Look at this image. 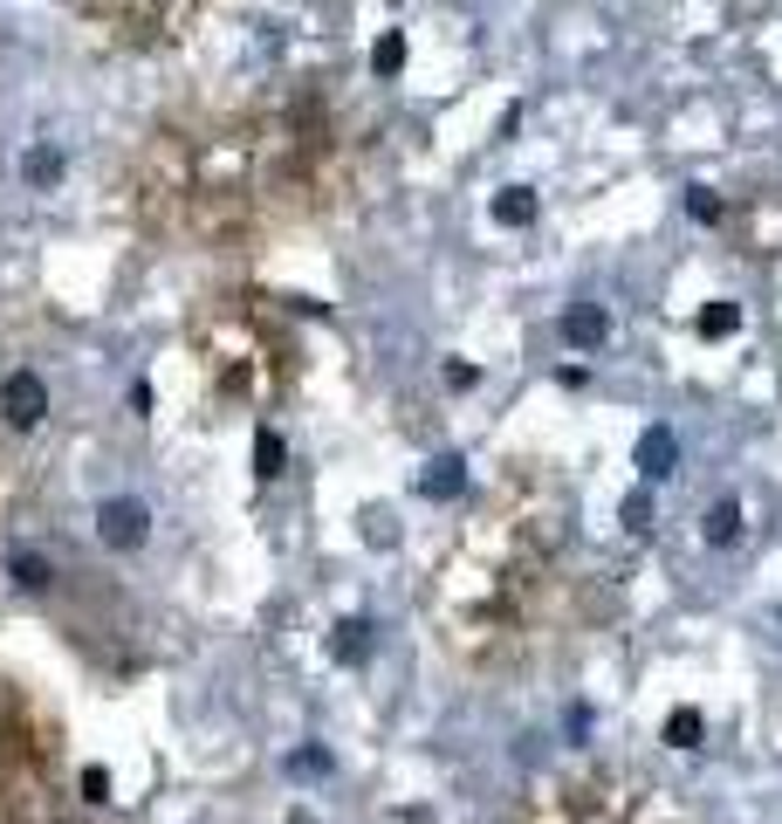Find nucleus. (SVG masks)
Listing matches in <instances>:
<instances>
[{
	"label": "nucleus",
	"instance_id": "f03ea898",
	"mask_svg": "<svg viewBox=\"0 0 782 824\" xmlns=\"http://www.w3.org/2000/svg\"><path fill=\"white\" fill-rule=\"evenodd\" d=\"M0 419H8L14 434H34V426L49 419V385L34 371H8V385H0Z\"/></svg>",
	"mask_w": 782,
	"mask_h": 824
},
{
	"label": "nucleus",
	"instance_id": "39448f33",
	"mask_svg": "<svg viewBox=\"0 0 782 824\" xmlns=\"http://www.w3.org/2000/svg\"><path fill=\"white\" fill-rule=\"evenodd\" d=\"M563 337L576 344V350H597L604 337H611V317L597 302H576V309H563Z\"/></svg>",
	"mask_w": 782,
	"mask_h": 824
},
{
	"label": "nucleus",
	"instance_id": "a211bd4d",
	"mask_svg": "<svg viewBox=\"0 0 782 824\" xmlns=\"http://www.w3.org/2000/svg\"><path fill=\"white\" fill-rule=\"evenodd\" d=\"M625 523H632V529H645V523H652V508H645V495H632V502H625Z\"/></svg>",
	"mask_w": 782,
	"mask_h": 824
},
{
	"label": "nucleus",
	"instance_id": "20e7f679",
	"mask_svg": "<svg viewBox=\"0 0 782 824\" xmlns=\"http://www.w3.org/2000/svg\"><path fill=\"white\" fill-rule=\"evenodd\" d=\"M419 495H426V502H461V495H467V460H461V454H439V460H426Z\"/></svg>",
	"mask_w": 782,
	"mask_h": 824
},
{
	"label": "nucleus",
	"instance_id": "2eb2a0df",
	"mask_svg": "<svg viewBox=\"0 0 782 824\" xmlns=\"http://www.w3.org/2000/svg\"><path fill=\"white\" fill-rule=\"evenodd\" d=\"M686 207H693V220H721V200H714L707 186H693V192H686Z\"/></svg>",
	"mask_w": 782,
	"mask_h": 824
},
{
	"label": "nucleus",
	"instance_id": "9d476101",
	"mask_svg": "<svg viewBox=\"0 0 782 824\" xmlns=\"http://www.w3.org/2000/svg\"><path fill=\"white\" fill-rule=\"evenodd\" d=\"M741 330V302H707L700 309V337H734Z\"/></svg>",
	"mask_w": 782,
	"mask_h": 824
},
{
	"label": "nucleus",
	"instance_id": "6e6552de",
	"mask_svg": "<svg viewBox=\"0 0 782 824\" xmlns=\"http://www.w3.org/2000/svg\"><path fill=\"white\" fill-rule=\"evenodd\" d=\"M281 460H288L281 434H275V426H261V434H255V475H261V482H275V475H281Z\"/></svg>",
	"mask_w": 782,
	"mask_h": 824
},
{
	"label": "nucleus",
	"instance_id": "ddd939ff",
	"mask_svg": "<svg viewBox=\"0 0 782 824\" xmlns=\"http://www.w3.org/2000/svg\"><path fill=\"white\" fill-rule=\"evenodd\" d=\"M700 728H707V722H700L693 708H680V715L666 722V742H673V749H700Z\"/></svg>",
	"mask_w": 782,
	"mask_h": 824
},
{
	"label": "nucleus",
	"instance_id": "0eeeda50",
	"mask_svg": "<svg viewBox=\"0 0 782 824\" xmlns=\"http://www.w3.org/2000/svg\"><path fill=\"white\" fill-rule=\"evenodd\" d=\"M494 220H502V227H528L535 220V192L528 186H502V192H494Z\"/></svg>",
	"mask_w": 782,
	"mask_h": 824
},
{
	"label": "nucleus",
	"instance_id": "f8f14e48",
	"mask_svg": "<svg viewBox=\"0 0 782 824\" xmlns=\"http://www.w3.org/2000/svg\"><path fill=\"white\" fill-rule=\"evenodd\" d=\"M8 570H14L21 592H49V564H41L34 549H14V564H8Z\"/></svg>",
	"mask_w": 782,
	"mask_h": 824
},
{
	"label": "nucleus",
	"instance_id": "dca6fc26",
	"mask_svg": "<svg viewBox=\"0 0 782 824\" xmlns=\"http://www.w3.org/2000/svg\"><path fill=\"white\" fill-rule=\"evenodd\" d=\"M82 797L103 804V797H110V770H82Z\"/></svg>",
	"mask_w": 782,
	"mask_h": 824
},
{
	"label": "nucleus",
	"instance_id": "7ed1b4c3",
	"mask_svg": "<svg viewBox=\"0 0 782 824\" xmlns=\"http://www.w3.org/2000/svg\"><path fill=\"white\" fill-rule=\"evenodd\" d=\"M632 460H639V475H645V482H666L673 467H680V440H673V426H645Z\"/></svg>",
	"mask_w": 782,
	"mask_h": 824
},
{
	"label": "nucleus",
	"instance_id": "f257e3e1",
	"mask_svg": "<svg viewBox=\"0 0 782 824\" xmlns=\"http://www.w3.org/2000/svg\"><path fill=\"white\" fill-rule=\"evenodd\" d=\"M145 536H151V508H145L138 495L97 502V543H103V549H138Z\"/></svg>",
	"mask_w": 782,
	"mask_h": 824
},
{
	"label": "nucleus",
	"instance_id": "9b49d317",
	"mask_svg": "<svg viewBox=\"0 0 782 824\" xmlns=\"http://www.w3.org/2000/svg\"><path fill=\"white\" fill-rule=\"evenodd\" d=\"M370 69H378V76H398V69H405V34H398V28L378 34V49H370Z\"/></svg>",
	"mask_w": 782,
	"mask_h": 824
},
{
	"label": "nucleus",
	"instance_id": "f3484780",
	"mask_svg": "<svg viewBox=\"0 0 782 824\" xmlns=\"http://www.w3.org/2000/svg\"><path fill=\"white\" fill-rule=\"evenodd\" d=\"M288 770H296V776H303V770H309V776H323V770H329V756H323V749H296V756H288Z\"/></svg>",
	"mask_w": 782,
	"mask_h": 824
},
{
	"label": "nucleus",
	"instance_id": "1a4fd4ad",
	"mask_svg": "<svg viewBox=\"0 0 782 824\" xmlns=\"http://www.w3.org/2000/svg\"><path fill=\"white\" fill-rule=\"evenodd\" d=\"M329 653H337L344 666L364 659V653H370V625H364V618H344V625H337V646H329Z\"/></svg>",
	"mask_w": 782,
	"mask_h": 824
},
{
	"label": "nucleus",
	"instance_id": "423d86ee",
	"mask_svg": "<svg viewBox=\"0 0 782 824\" xmlns=\"http://www.w3.org/2000/svg\"><path fill=\"white\" fill-rule=\"evenodd\" d=\"M700 536H707L714 549L741 543V502H714V508H707V523H700Z\"/></svg>",
	"mask_w": 782,
	"mask_h": 824
},
{
	"label": "nucleus",
	"instance_id": "4468645a",
	"mask_svg": "<svg viewBox=\"0 0 782 824\" xmlns=\"http://www.w3.org/2000/svg\"><path fill=\"white\" fill-rule=\"evenodd\" d=\"M21 172H28L34 186H56V179H62V151H28Z\"/></svg>",
	"mask_w": 782,
	"mask_h": 824
}]
</instances>
